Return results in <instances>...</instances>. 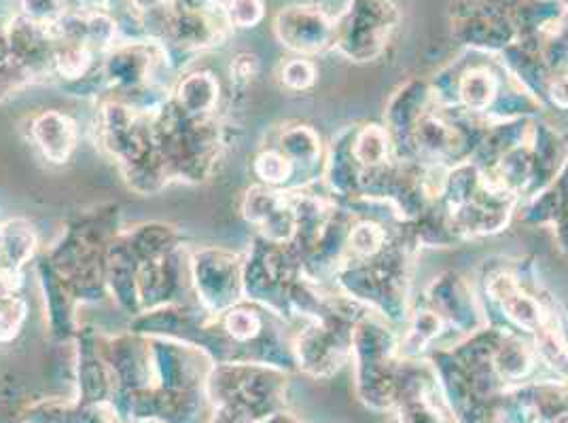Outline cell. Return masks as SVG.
<instances>
[{"label": "cell", "mask_w": 568, "mask_h": 423, "mask_svg": "<svg viewBox=\"0 0 568 423\" xmlns=\"http://www.w3.org/2000/svg\"><path fill=\"white\" fill-rule=\"evenodd\" d=\"M95 102V146L118 165L128 188L149 197L172 185L155 146L153 115L113 95H102Z\"/></svg>", "instance_id": "cell-1"}, {"label": "cell", "mask_w": 568, "mask_h": 423, "mask_svg": "<svg viewBox=\"0 0 568 423\" xmlns=\"http://www.w3.org/2000/svg\"><path fill=\"white\" fill-rule=\"evenodd\" d=\"M119 231L118 206L109 204L79 212L67 223L62 236L43 252L79 306L100 303L109 297L106 248Z\"/></svg>", "instance_id": "cell-2"}, {"label": "cell", "mask_w": 568, "mask_h": 423, "mask_svg": "<svg viewBox=\"0 0 568 423\" xmlns=\"http://www.w3.org/2000/svg\"><path fill=\"white\" fill-rule=\"evenodd\" d=\"M153 136L170 183H206L221 162L230 123L225 115L191 117L172 97L153 113Z\"/></svg>", "instance_id": "cell-3"}, {"label": "cell", "mask_w": 568, "mask_h": 423, "mask_svg": "<svg viewBox=\"0 0 568 423\" xmlns=\"http://www.w3.org/2000/svg\"><path fill=\"white\" fill-rule=\"evenodd\" d=\"M242 257L219 248L202 246L190 250V283L193 301L206 313L219 316L225 309L244 301Z\"/></svg>", "instance_id": "cell-4"}, {"label": "cell", "mask_w": 568, "mask_h": 423, "mask_svg": "<svg viewBox=\"0 0 568 423\" xmlns=\"http://www.w3.org/2000/svg\"><path fill=\"white\" fill-rule=\"evenodd\" d=\"M24 132L26 141L51 165H67L72 162L81 138L77 118L60 109H45L34 113L26 121Z\"/></svg>", "instance_id": "cell-5"}, {"label": "cell", "mask_w": 568, "mask_h": 423, "mask_svg": "<svg viewBox=\"0 0 568 423\" xmlns=\"http://www.w3.org/2000/svg\"><path fill=\"white\" fill-rule=\"evenodd\" d=\"M7 37L11 58L32 72L37 83H53L51 64L55 41L49 25L39 24L22 13L7 16Z\"/></svg>", "instance_id": "cell-6"}, {"label": "cell", "mask_w": 568, "mask_h": 423, "mask_svg": "<svg viewBox=\"0 0 568 423\" xmlns=\"http://www.w3.org/2000/svg\"><path fill=\"white\" fill-rule=\"evenodd\" d=\"M274 32L283 48L295 53H318L335 41V25L318 7L293 4L274 20Z\"/></svg>", "instance_id": "cell-7"}, {"label": "cell", "mask_w": 568, "mask_h": 423, "mask_svg": "<svg viewBox=\"0 0 568 423\" xmlns=\"http://www.w3.org/2000/svg\"><path fill=\"white\" fill-rule=\"evenodd\" d=\"M34 271L41 283L43 301H45V320H48L49 337L55 341L72 343L81 330L77 316V299L72 297L69 286L58 276V271L49 265L45 255H39L34 260Z\"/></svg>", "instance_id": "cell-8"}, {"label": "cell", "mask_w": 568, "mask_h": 423, "mask_svg": "<svg viewBox=\"0 0 568 423\" xmlns=\"http://www.w3.org/2000/svg\"><path fill=\"white\" fill-rule=\"evenodd\" d=\"M136 276L139 259L125 237V231L121 229L106 248V288L113 303L130 318H136L141 313Z\"/></svg>", "instance_id": "cell-9"}, {"label": "cell", "mask_w": 568, "mask_h": 423, "mask_svg": "<svg viewBox=\"0 0 568 423\" xmlns=\"http://www.w3.org/2000/svg\"><path fill=\"white\" fill-rule=\"evenodd\" d=\"M170 97L191 117H216L223 115L225 90L213 71L181 72L170 90Z\"/></svg>", "instance_id": "cell-10"}, {"label": "cell", "mask_w": 568, "mask_h": 423, "mask_svg": "<svg viewBox=\"0 0 568 423\" xmlns=\"http://www.w3.org/2000/svg\"><path fill=\"white\" fill-rule=\"evenodd\" d=\"M39 257V234L26 218H7L0 223V265L26 269Z\"/></svg>", "instance_id": "cell-11"}, {"label": "cell", "mask_w": 568, "mask_h": 423, "mask_svg": "<svg viewBox=\"0 0 568 423\" xmlns=\"http://www.w3.org/2000/svg\"><path fill=\"white\" fill-rule=\"evenodd\" d=\"M123 231H125V237H128L139 262L162 259L185 246L181 231L174 225L160 223V220L141 223V225H134L132 229H123Z\"/></svg>", "instance_id": "cell-12"}, {"label": "cell", "mask_w": 568, "mask_h": 423, "mask_svg": "<svg viewBox=\"0 0 568 423\" xmlns=\"http://www.w3.org/2000/svg\"><path fill=\"white\" fill-rule=\"evenodd\" d=\"M253 172L260 178L261 185L272 188H281L288 185V180L295 174V165L278 151L276 146L261 148L260 153L253 159Z\"/></svg>", "instance_id": "cell-13"}, {"label": "cell", "mask_w": 568, "mask_h": 423, "mask_svg": "<svg viewBox=\"0 0 568 423\" xmlns=\"http://www.w3.org/2000/svg\"><path fill=\"white\" fill-rule=\"evenodd\" d=\"M28 322V301L24 297H13L0 303V345L13 343Z\"/></svg>", "instance_id": "cell-14"}, {"label": "cell", "mask_w": 568, "mask_h": 423, "mask_svg": "<svg viewBox=\"0 0 568 423\" xmlns=\"http://www.w3.org/2000/svg\"><path fill=\"white\" fill-rule=\"evenodd\" d=\"M223 13L232 30H248L265 18V0H225Z\"/></svg>", "instance_id": "cell-15"}, {"label": "cell", "mask_w": 568, "mask_h": 423, "mask_svg": "<svg viewBox=\"0 0 568 423\" xmlns=\"http://www.w3.org/2000/svg\"><path fill=\"white\" fill-rule=\"evenodd\" d=\"M69 0H20V11L26 18L43 25H55L71 13Z\"/></svg>", "instance_id": "cell-16"}, {"label": "cell", "mask_w": 568, "mask_h": 423, "mask_svg": "<svg viewBox=\"0 0 568 423\" xmlns=\"http://www.w3.org/2000/svg\"><path fill=\"white\" fill-rule=\"evenodd\" d=\"M34 83H37V79L32 76V72L26 71L24 66L18 64L13 58L0 64V102L22 94L26 87H30Z\"/></svg>", "instance_id": "cell-17"}, {"label": "cell", "mask_w": 568, "mask_h": 423, "mask_svg": "<svg viewBox=\"0 0 568 423\" xmlns=\"http://www.w3.org/2000/svg\"><path fill=\"white\" fill-rule=\"evenodd\" d=\"M314 64L304 60V58H293L288 62H283L278 76H281V83L286 90H293V92H302V90H308L310 85L314 83Z\"/></svg>", "instance_id": "cell-18"}, {"label": "cell", "mask_w": 568, "mask_h": 423, "mask_svg": "<svg viewBox=\"0 0 568 423\" xmlns=\"http://www.w3.org/2000/svg\"><path fill=\"white\" fill-rule=\"evenodd\" d=\"M260 72V60L255 53H237L236 58H232V64H230V83H232V95L234 92H244L253 79L257 76Z\"/></svg>", "instance_id": "cell-19"}, {"label": "cell", "mask_w": 568, "mask_h": 423, "mask_svg": "<svg viewBox=\"0 0 568 423\" xmlns=\"http://www.w3.org/2000/svg\"><path fill=\"white\" fill-rule=\"evenodd\" d=\"M402 423H446L444 415L437 411L435 404L425 399V394L416 400L405 399L403 402Z\"/></svg>", "instance_id": "cell-20"}, {"label": "cell", "mask_w": 568, "mask_h": 423, "mask_svg": "<svg viewBox=\"0 0 568 423\" xmlns=\"http://www.w3.org/2000/svg\"><path fill=\"white\" fill-rule=\"evenodd\" d=\"M26 286V269L0 265V303L20 297Z\"/></svg>", "instance_id": "cell-21"}, {"label": "cell", "mask_w": 568, "mask_h": 423, "mask_svg": "<svg viewBox=\"0 0 568 423\" xmlns=\"http://www.w3.org/2000/svg\"><path fill=\"white\" fill-rule=\"evenodd\" d=\"M170 4L187 11H213L219 4V0H170Z\"/></svg>", "instance_id": "cell-22"}, {"label": "cell", "mask_w": 568, "mask_h": 423, "mask_svg": "<svg viewBox=\"0 0 568 423\" xmlns=\"http://www.w3.org/2000/svg\"><path fill=\"white\" fill-rule=\"evenodd\" d=\"M7 60H11L9 37H7V16H0V64Z\"/></svg>", "instance_id": "cell-23"}, {"label": "cell", "mask_w": 568, "mask_h": 423, "mask_svg": "<svg viewBox=\"0 0 568 423\" xmlns=\"http://www.w3.org/2000/svg\"><path fill=\"white\" fill-rule=\"evenodd\" d=\"M255 423H300L297 420H293V417H288V413H281V411H276V413H272V415H267V417H263L260 422Z\"/></svg>", "instance_id": "cell-24"}]
</instances>
